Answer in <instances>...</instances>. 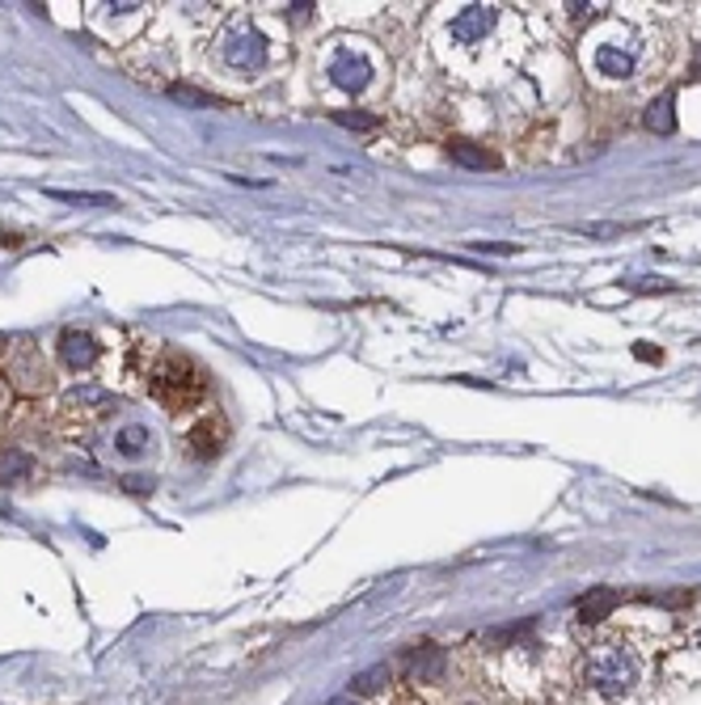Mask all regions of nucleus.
I'll return each mask as SVG.
<instances>
[{
  "label": "nucleus",
  "instance_id": "obj_1",
  "mask_svg": "<svg viewBox=\"0 0 701 705\" xmlns=\"http://www.w3.org/2000/svg\"><path fill=\"white\" fill-rule=\"evenodd\" d=\"M149 393L165 410H191L195 401H203L207 381L187 355H161L156 368L149 372Z\"/></svg>",
  "mask_w": 701,
  "mask_h": 705
},
{
  "label": "nucleus",
  "instance_id": "obj_2",
  "mask_svg": "<svg viewBox=\"0 0 701 705\" xmlns=\"http://www.w3.org/2000/svg\"><path fill=\"white\" fill-rule=\"evenodd\" d=\"M584 680L600 693H625L638 680V664L622 646H596L584 659Z\"/></svg>",
  "mask_w": 701,
  "mask_h": 705
},
{
  "label": "nucleus",
  "instance_id": "obj_3",
  "mask_svg": "<svg viewBox=\"0 0 701 705\" xmlns=\"http://www.w3.org/2000/svg\"><path fill=\"white\" fill-rule=\"evenodd\" d=\"M225 64L237 68V73H258L267 64V39L258 30L233 35V39L225 42Z\"/></svg>",
  "mask_w": 701,
  "mask_h": 705
},
{
  "label": "nucleus",
  "instance_id": "obj_4",
  "mask_svg": "<svg viewBox=\"0 0 701 705\" xmlns=\"http://www.w3.org/2000/svg\"><path fill=\"white\" fill-rule=\"evenodd\" d=\"M330 80L339 85V89H347V93H359L368 80H372V64H368V55L364 51H339L334 60H330Z\"/></svg>",
  "mask_w": 701,
  "mask_h": 705
},
{
  "label": "nucleus",
  "instance_id": "obj_5",
  "mask_svg": "<svg viewBox=\"0 0 701 705\" xmlns=\"http://www.w3.org/2000/svg\"><path fill=\"white\" fill-rule=\"evenodd\" d=\"M225 435H229V427H225V419H220V414H203L195 427L187 432V448H191L195 457H203V461H207V457H216V452L225 448Z\"/></svg>",
  "mask_w": 701,
  "mask_h": 705
},
{
  "label": "nucleus",
  "instance_id": "obj_6",
  "mask_svg": "<svg viewBox=\"0 0 701 705\" xmlns=\"http://www.w3.org/2000/svg\"><path fill=\"white\" fill-rule=\"evenodd\" d=\"M490 26H495V9H486V4H469V9H461V13L453 17V39L477 42V39L490 35Z\"/></svg>",
  "mask_w": 701,
  "mask_h": 705
},
{
  "label": "nucleus",
  "instance_id": "obj_7",
  "mask_svg": "<svg viewBox=\"0 0 701 705\" xmlns=\"http://www.w3.org/2000/svg\"><path fill=\"white\" fill-rule=\"evenodd\" d=\"M60 359H64L73 372L89 368V363L98 359V338H93L89 330H64V334H60Z\"/></svg>",
  "mask_w": 701,
  "mask_h": 705
},
{
  "label": "nucleus",
  "instance_id": "obj_8",
  "mask_svg": "<svg viewBox=\"0 0 701 705\" xmlns=\"http://www.w3.org/2000/svg\"><path fill=\"white\" fill-rule=\"evenodd\" d=\"M30 477H35V457L30 452H17V448L0 452V486H26Z\"/></svg>",
  "mask_w": 701,
  "mask_h": 705
},
{
  "label": "nucleus",
  "instance_id": "obj_9",
  "mask_svg": "<svg viewBox=\"0 0 701 705\" xmlns=\"http://www.w3.org/2000/svg\"><path fill=\"white\" fill-rule=\"evenodd\" d=\"M617 600H622V595H617L613 588L587 591L584 600H579V621H584V626H596V621H604V617L617 608Z\"/></svg>",
  "mask_w": 701,
  "mask_h": 705
},
{
  "label": "nucleus",
  "instance_id": "obj_10",
  "mask_svg": "<svg viewBox=\"0 0 701 705\" xmlns=\"http://www.w3.org/2000/svg\"><path fill=\"white\" fill-rule=\"evenodd\" d=\"M596 73L609 80H625L634 73V55L622 47H596Z\"/></svg>",
  "mask_w": 701,
  "mask_h": 705
},
{
  "label": "nucleus",
  "instance_id": "obj_11",
  "mask_svg": "<svg viewBox=\"0 0 701 705\" xmlns=\"http://www.w3.org/2000/svg\"><path fill=\"white\" fill-rule=\"evenodd\" d=\"M448 157L457 161V165H466V169H499V157L495 153H486V149H477V144H453L448 149Z\"/></svg>",
  "mask_w": 701,
  "mask_h": 705
},
{
  "label": "nucleus",
  "instance_id": "obj_12",
  "mask_svg": "<svg viewBox=\"0 0 701 705\" xmlns=\"http://www.w3.org/2000/svg\"><path fill=\"white\" fill-rule=\"evenodd\" d=\"M672 106H676V93H663L660 102H651V106H647V127H651L655 136H672V131H676Z\"/></svg>",
  "mask_w": 701,
  "mask_h": 705
},
{
  "label": "nucleus",
  "instance_id": "obj_13",
  "mask_svg": "<svg viewBox=\"0 0 701 705\" xmlns=\"http://www.w3.org/2000/svg\"><path fill=\"white\" fill-rule=\"evenodd\" d=\"M410 676H415V680H439V676H444V655H439L435 646L415 651V655H410Z\"/></svg>",
  "mask_w": 701,
  "mask_h": 705
},
{
  "label": "nucleus",
  "instance_id": "obj_14",
  "mask_svg": "<svg viewBox=\"0 0 701 705\" xmlns=\"http://www.w3.org/2000/svg\"><path fill=\"white\" fill-rule=\"evenodd\" d=\"M115 448L123 452V457H140V452H149V427H136V423L118 427Z\"/></svg>",
  "mask_w": 701,
  "mask_h": 705
},
{
  "label": "nucleus",
  "instance_id": "obj_15",
  "mask_svg": "<svg viewBox=\"0 0 701 705\" xmlns=\"http://www.w3.org/2000/svg\"><path fill=\"white\" fill-rule=\"evenodd\" d=\"M385 684H390V667H385V664L368 667V671H359V676L351 680V689H355V693H381Z\"/></svg>",
  "mask_w": 701,
  "mask_h": 705
},
{
  "label": "nucleus",
  "instance_id": "obj_16",
  "mask_svg": "<svg viewBox=\"0 0 701 705\" xmlns=\"http://www.w3.org/2000/svg\"><path fill=\"white\" fill-rule=\"evenodd\" d=\"M178 102H191V106H216V98L212 93H199V89H187V85H178V89H169Z\"/></svg>",
  "mask_w": 701,
  "mask_h": 705
},
{
  "label": "nucleus",
  "instance_id": "obj_17",
  "mask_svg": "<svg viewBox=\"0 0 701 705\" xmlns=\"http://www.w3.org/2000/svg\"><path fill=\"white\" fill-rule=\"evenodd\" d=\"M339 118V123H343V127H359V131H372V127H377V123H381V118H372V115H364V111H355V115H334Z\"/></svg>",
  "mask_w": 701,
  "mask_h": 705
},
{
  "label": "nucleus",
  "instance_id": "obj_18",
  "mask_svg": "<svg viewBox=\"0 0 701 705\" xmlns=\"http://www.w3.org/2000/svg\"><path fill=\"white\" fill-rule=\"evenodd\" d=\"M473 249H482V254H499V258H511L520 245H473Z\"/></svg>",
  "mask_w": 701,
  "mask_h": 705
},
{
  "label": "nucleus",
  "instance_id": "obj_19",
  "mask_svg": "<svg viewBox=\"0 0 701 705\" xmlns=\"http://www.w3.org/2000/svg\"><path fill=\"white\" fill-rule=\"evenodd\" d=\"M60 198H68V203H102V207L115 203V198H106V195H60Z\"/></svg>",
  "mask_w": 701,
  "mask_h": 705
},
{
  "label": "nucleus",
  "instance_id": "obj_20",
  "mask_svg": "<svg viewBox=\"0 0 701 705\" xmlns=\"http://www.w3.org/2000/svg\"><path fill=\"white\" fill-rule=\"evenodd\" d=\"M634 351H638V359H647V363H651V359L660 363V359H663L660 347H651V343H642V347H634Z\"/></svg>",
  "mask_w": 701,
  "mask_h": 705
},
{
  "label": "nucleus",
  "instance_id": "obj_21",
  "mask_svg": "<svg viewBox=\"0 0 701 705\" xmlns=\"http://www.w3.org/2000/svg\"><path fill=\"white\" fill-rule=\"evenodd\" d=\"M326 705H355L351 697H334V702H326Z\"/></svg>",
  "mask_w": 701,
  "mask_h": 705
}]
</instances>
